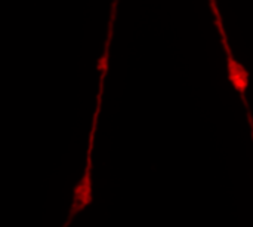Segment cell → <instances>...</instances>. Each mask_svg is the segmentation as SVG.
<instances>
[{"label": "cell", "instance_id": "obj_2", "mask_svg": "<svg viewBox=\"0 0 253 227\" xmlns=\"http://www.w3.org/2000/svg\"><path fill=\"white\" fill-rule=\"evenodd\" d=\"M212 12L215 15V22L218 25L219 34H221V40H222V46L225 49V55H227V71H228V80L233 85V88L239 92V95L242 97V101L246 107H249L248 104V98H246V91L249 88V82H251V74L248 71V68L237 61V58L234 57L230 45H228V39H227V33L224 30L222 25V19L218 10V6L212 7Z\"/></svg>", "mask_w": 253, "mask_h": 227}, {"label": "cell", "instance_id": "obj_1", "mask_svg": "<svg viewBox=\"0 0 253 227\" xmlns=\"http://www.w3.org/2000/svg\"><path fill=\"white\" fill-rule=\"evenodd\" d=\"M99 112H101V104H96V109H95V113H93V120H92V129H90V134H89V146H87L84 172H83L80 181L74 187L73 202H71V208H70V213H68V219H67L65 225L62 227L70 226L73 219L80 211H83L87 205H90L92 199H93V195H92V167H93L92 165V152H93V144H95V134H96Z\"/></svg>", "mask_w": 253, "mask_h": 227}, {"label": "cell", "instance_id": "obj_4", "mask_svg": "<svg viewBox=\"0 0 253 227\" xmlns=\"http://www.w3.org/2000/svg\"><path fill=\"white\" fill-rule=\"evenodd\" d=\"M248 117H249V123H251V129H252V137H253V119H252V114L249 113V114H248Z\"/></svg>", "mask_w": 253, "mask_h": 227}, {"label": "cell", "instance_id": "obj_3", "mask_svg": "<svg viewBox=\"0 0 253 227\" xmlns=\"http://www.w3.org/2000/svg\"><path fill=\"white\" fill-rule=\"evenodd\" d=\"M113 24L114 21L110 19V24H108V36H107V40H105V46H104V54L98 62V70H99V91H98V95L102 97L104 94V82H105V76H107V71H108V58H110V45H111V37H113Z\"/></svg>", "mask_w": 253, "mask_h": 227}]
</instances>
